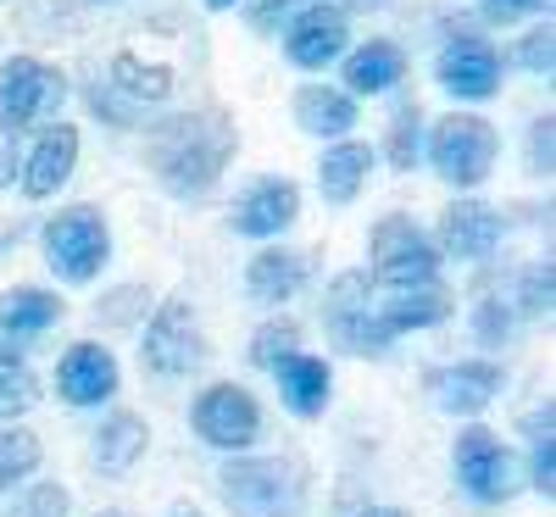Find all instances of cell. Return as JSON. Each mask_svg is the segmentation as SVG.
<instances>
[{"label": "cell", "instance_id": "obj_1", "mask_svg": "<svg viewBox=\"0 0 556 517\" xmlns=\"http://www.w3.org/2000/svg\"><path fill=\"white\" fill-rule=\"evenodd\" d=\"M240 151V134L235 117L217 112V106H195V112H173L146 134V162L162 178V190H173L178 201H195L206 196L212 184L228 173Z\"/></svg>", "mask_w": 556, "mask_h": 517}, {"label": "cell", "instance_id": "obj_2", "mask_svg": "<svg viewBox=\"0 0 556 517\" xmlns=\"http://www.w3.org/2000/svg\"><path fill=\"white\" fill-rule=\"evenodd\" d=\"M217 490L235 517H301L306 467L295 456H228L217 467Z\"/></svg>", "mask_w": 556, "mask_h": 517}, {"label": "cell", "instance_id": "obj_3", "mask_svg": "<svg viewBox=\"0 0 556 517\" xmlns=\"http://www.w3.org/2000/svg\"><path fill=\"white\" fill-rule=\"evenodd\" d=\"M495 156H501V134L479 112H451L424 134V162L451 190H479L495 173Z\"/></svg>", "mask_w": 556, "mask_h": 517}, {"label": "cell", "instance_id": "obj_4", "mask_svg": "<svg viewBox=\"0 0 556 517\" xmlns=\"http://www.w3.org/2000/svg\"><path fill=\"white\" fill-rule=\"evenodd\" d=\"M39 245L62 285H96L101 267L112 262V228H106L101 206H62L39 228Z\"/></svg>", "mask_w": 556, "mask_h": 517}, {"label": "cell", "instance_id": "obj_5", "mask_svg": "<svg viewBox=\"0 0 556 517\" xmlns=\"http://www.w3.org/2000/svg\"><path fill=\"white\" fill-rule=\"evenodd\" d=\"M323 328H329L334 351H345V356H384L395 345V335L379 317V301H374V278L362 267H345L323 290Z\"/></svg>", "mask_w": 556, "mask_h": 517}, {"label": "cell", "instance_id": "obj_6", "mask_svg": "<svg viewBox=\"0 0 556 517\" xmlns=\"http://www.w3.org/2000/svg\"><path fill=\"white\" fill-rule=\"evenodd\" d=\"M62 101H67V73L62 67L39 62V56H7L0 62V134L56 123Z\"/></svg>", "mask_w": 556, "mask_h": 517}, {"label": "cell", "instance_id": "obj_7", "mask_svg": "<svg viewBox=\"0 0 556 517\" xmlns=\"http://www.w3.org/2000/svg\"><path fill=\"white\" fill-rule=\"evenodd\" d=\"M451 474L462 484V495L479 501V506H501L513 501L523 474H518V456L501 445L495 429H484V423H468V429L456 434V451H451Z\"/></svg>", "mask_w": 556, "mask_h": 517}, {"label": "cell", "instance_id": "obj_8", "mask_svg": "<svg viewBox=\"0 0 556 517\" xmlns=\"http://www.w3.org/2000/svg\"><path fill=\"white\" fill-rule=\"evenodd\" d=\"M139 362H146L156 379H190V373L206 362V335H201V317L184 295H167L146 335H139Z\"/></svg>", "mask_w": 556, "mask_h": 517}, {"label": "cell", "instance_id": "obj_9", "mask_svg": "<svg viewBox=\"0 0 556 517\" xmlns=\"http://www.w3.org/2000/svg\"><path fill=\"white\" fill-rule=\"evenodd\" d=\"M374 285H384V290H406V285H434L440 278V251H434V240L424 228H417L406 212H390V217H379L374 223Z\"/></svg>", "mask_w": 556, "mask_h": 517}, {"label": "cell", "instance_id": "obj_10", "mask_svg": "<svg viewBox=\"0 0 556 517\" xmlns=\"http://www.w3.org/2000/svg\"><path fill=\"white\" fill-rule=\"evenodd\" d=\"M190 429L195 440H206L212 451L240 456L262 440V406L245 384H206L190 406Z\"/></svg>", "mask_w": 556, "mask_h": 517}, {"label": "cell", "instance_id": "obj_11", "mask_svg": "<svg viewBox=\"0 0 556 517\" xmlns=\"http://www.w3.org/2000/svg\"><path fill=\"white\" fill-rule=\"evenodd\" d=\"M351 51V17L334 0H306V7L285 23V62L301 73H323Z\"/></svg>", "mask_w": 556, "mask_h": 517}, {"label": "cell", "instance_id": "obj_12", "mask_svg": "<svg viewBox=\"0 0 556 517\" xmlns=\"http://www.w3.org/2000/svg\"><path fill=\"white\" fill-rule=\"evenodd\" d=\"M434 78H440V89H445L451 101L479 106V101H490L495 89H501V51H495L490 39H479V34H456V39L440 45Z\"/></svg>", "mask_w": 556, "mask_h": 517}, {"label": "cell", "instance_id": "obj_13", "mask_svg": "<svg viewBox=\"0 0 556 517\" xmlns=\"http://www.w3.org/2000/svg\"><path fill=\"white\" fill-rule=\"evenodd\" d=\"M295 217H301V184L285 178V173L251 178L245 196L235 201V212H228L240 240H278V234L295 228Z\"/></svg>", "mask_w": 556, "mask_h": 517}, {"label": "cell", "instance_id": "obj_14", "mask_svg": "<svg viewBox=\"0 0 556 517\" xmlns=\"http://www.w3.org/2000/svg\"><path fill=\"white\" fill-rule=\"evenodd\" d=\"M117 384H123L117 356H112L101 340H78V345H67L62 362H56V395H62L67 406H78V412L106 406V401L117 395Z\"/></svg>", "mask_w": 556, "mask_h": 517}, {"label": "cell", "instance_id": "obj_15", "mask_svg": "<svg viewBox=\"0 0 556 517\" xmlns=\"http://www.w3.org/2000/svg\"><path fill=\"white\" fill-rule=\"evenodd\" d=\"M501 384H506L501 362L473 356V362L434 367V373H429V401H434L445 417H479V412H490V401L501 395Z\"/></svg>", "mask_w": 556, "mask_h": 517}, {"label": "cell", "instance_id": "obj_16", "mask_svg": "<svg viewBox=\"0 0 556 517\" xmlns=\"http://www.w3.org/2000/svg\"><path fill=\"white\" fill-rule=\"evenodd\" d=\"M501 234H506V223H501V212H495L490 201L462 196V201H451L445 217H440L434 251L451 256V262H484V256L501 251Z\"/></svg>", "mask_w": 556, "mask_h": 517}, {"label": "cell", "instance_id": "obj_17", "mask_svg": "<svg viewBox=\"0 0 556 517\" xmlns=\"http://www.w3.org/2000/svg\"><path fill=\"white\" fill-rule=\"evenodd\" d=\"M78 167V128L73 123H39V139L23 156V196L28 201H51Z\"/></svg>", "mask_w": 556, "mask_h": 517}, {"label": "cell", "instance_id": "obj_18", "mask_svg": "<svg viewBox=\"0 0 556 517\" xmlns=\"http://www.w3.org/2000/svg\"><path fill=\"white\" fill-rule=\"evenodd\" d=\"M306 278H312V262H306L301 251L267 245V251H256L251 267H245V295H251L256 306H285V301H295V295L306 290Z\"/></svg>", "mask_w": 556, "mask_h": 517}, {"label": "cell", "instance_id": "obj_19", "mask_svg": "<svg viewBox=\"0 0 556 517\" xmlns=\"http://www.w3.org/2000/svg\"><path fill=\"white\" fill-rule=\"evenodd\" d=\"M456 312V301H451V290L440 285H406V290H384V301H379V317H384V328L401 340V335H424V328H440L445 317Z\"/></svg>", "mask_w": 556, "mask_h": 517}, {"label": "cell", "instance_id": "obj_20", "mask_svg": "<svg viewBox=\"0 0 556 517\" xmlns=\"http://www.w3.org/2000/svg\"><path fill=\"white\" fill-rule=\"evenodd\" d=\"M340 62H345V84H340L345 96H384L406 78V51L395 39H362Z\"/></svg>", "mask_w": 556, "mask_h": 517}, {"label": "cell", "instance_id": "obj_21", "mask_svg": "<svg viewBox=\"0 0 556 517\" xmlns=\"http://www.w3.org/2000/svg\"><path fill=\"white\" fill-rule=\"evenodd\" d=\"M273 379H278V401H285L295 417H323V406H329V395H334V367L323 356H306V351L278 362Z\"/></svg>", "mask_w": 556, "mask_h": 517}, {"label": "cell", "instance_id": "obj_22", "mask_svg": "<svg viewBox=\"0 0 556 517\" xmlns=\"http://www.w3.org/2000/svg\"><path fill=\"white\" fill-rule=\"evenodd\" d=\"M56 323H62V301L51 290L17 285V290L0 295V345L23 351V345H34L45 335V328H56Z\"/></svg>", "mask_w": 556, "mask_h": 517}, {"label": "cell", "instance_id": "obj_23", "mask_svg": "<svg viewBox=\"0 0 556 517\" xmlns=\"http://www.w3.org/2000/svg\"><path fill=\"white\" fill-rule=\"evenodd\" d=\"M295 123L312 134V139H345L351 128H356V96H345V89H334V84H301L295 89Z\"/></svg>", "mask_w": 556, "mask_h": 517}, {"label": "cell", "instance_id": "obj_24", "mask_svg": "<svg viewBox=\"0 0 556 517\" xmlns=\"http://www.w3.org/2000/svg\"><path fill=\"white\" fill-rule=\"evenodd\" d=\"M367 173H374V151H367L362 139H334V146L317 156V190L329 206H351L362 196Z\"/></svg>", "mask_w": 556, "mask_h": 517}, {"label": "cell", "instance_id": "obj_25", "mask_svg": "<svg viewBox=\"0 0 556 517\" xmlns=\"http://www.w3.org/2000/svg\"><path fill=\"white\" fill-rule=\"evenodd\" d=\"M151 445V429H146V417H134V412H112L101 429H96V474L106 479H128L139 456H146Z\"/></svg>", "mask_w": 556, "mask_h": 517}, {"label": "cell", "instance_id": "obj_26", "mask_svg": "<svg viewBox=\"0 0 556 517\" xmlns=\"http://www.w3.org/2000/svg\"><path fill=\"white\" fill-rule=\"evenodd\" d=\"M106 84L117 89V96H128L134 106H151V101H167V96H173V73L156 67V62H139V56H128V51L112 56Z\"/></svg>", "mask_w": 556, "mask_h": 517}, {"label": "cell", "instance_id": "obj_27", "mask_svg": "<svg viewBox=\"0 0 556 517\" xmlns=\"http://www.w3.org/2000/svg\"><path fill=\"white\" fill-rule=\"evenodd\" d=\"M424 134H429L424 106H417V101H401L395 117H390V128H384V162H390L395 173H412L417 162H424Z\"/></svg>", "mask_w": 556, "mask_h": 517}, {"label": "cell", "instance_id": "obj_28", "mask_svg": "<svg viewBox=\"0 0 556 517\" xmlns=\"http://www.w3.org/2000/svg\"><path fill=\"white\" fill-rule=\"evenodd\" d=\"M39 462H45V451H39V434L34 429H0V495H12L17 484H28L34 474H39Z\"/></svg>", "mask_w": 556, "mask_h": 517}, {"label": "cell", "instance_id": "obj_29", "mask_svg": "<svg viewBox=\"0 0 556 517\" xmlns=\"http://www.w3.org/2000/svg\"><path fill=\"white\" fill-rule=\"evenodd\" d=\"M523 429H529V484L551 501V495H556V429H551V401H545V412H529V417H523Z\"/></svg>", "mask_w": 556, "mask_h": 517}, {"label": "cell", "instance_id": "obj_30", "mask_svg": "<svg viewBox=\"0 0 556 517\" xmlns=\"http://www.w3.org/2000/svg\"><path fill=\"white\" fill-rule=\"evenodd\" d=\"M39 401V379H34V367L23 362V351L12 345H0V417H23L28 406Z\"/></svg>", "mask_w": 556, "mask_h": 517}, {"label": "cell", "instance_id": "obj_31", "mask_svg": "<svg viewBox=\"0 0 556 517\" xmlns=\"http://www.w3.org/2000/svg\"><path fill=\"white\" fill-rule=\"evenodd\" d=\"M295 351H301V323H290V317H273V323H262L251 335V367H262V373H273Z\"/></svg>", "mask_w": 556, "mask_h": 517}, {"label": "cell", "instance_id": "obj_32", "mask_svg": "<svg viewBox=\"0 0 556 517\" xmlns=\"http://www.w3.org/2000/svg\"><path fill=\"white\" fill-rule=\"evenodd\" d=\"M513 335H518V312H513V301L490 295V301H479V306H473V340H479L484 351L513 345Z\"/></svg>", "mask_w": 556, "mask_h": 517}, {"label": "cell", "instance_id": "obj_33", "mask_svg": "<svg viewBox=\"0 0 556 517\" xmlns=\"http://www.w3.org/2000/svg\"><path fill=\"white\" fill-rule=\"evenodd\" d=\"M551 306H556V273H551V262L523 267V273H518V301H513V312H518V317H551Z\"/></svg>", "mask_w": 556, "mask_h": 517}, {"label": "cell", "instance_id": "obj_34", "mask_svg": "<svg viewBox=\"0 0 556 517\" xmlns=\"http://www.w3.org/2000/svg\"><path fill=\"white\" fill-rule=\"evenodd\" d=\"M518 67L534 73V78H540V73L551 78V67H556V28H551V17L534 23V28L518 39Z\"/></svg>", "mask_w": 556, "mask_h": 517}, {"label": "cell", "instance_id": "obj_35", "mask_svg": "<svg viewBox=\"0 0 556 517\" xmlns=\"http://www.w3.org/2000/svg\"><path fill=\"white\" fill-rule=\"evenodd\" d=\"M89 112H96L101 123H112V128H134L139 117H146V106H134L128 96H117V89L112 84H89Z\"/></svg>", "mask_w": 556, "mask_h": 517}, {"label": "cell", "instance_id": "obj_36", "mask_svg": "<svg viewBox=\"0 0 556 517\" xmlns=\"http://www.w3.org/2000/svg\"><path fill=\"white\" fill-rule=\"evenodd\" d=\"M67 490L62 484H28L17 501H12V512L7 517H67Z\"/></svg>", "mask_w": 556, "mask_h": 517}, {"label": "cell", "instance_id": "obj_37", "mask_svg": "<svg viewBox=\"0 0 556 517\" xmlns=\"http://www.w3.org/2000/svg\"><path fill=\"white\" fill-rule=\"evenodd\" d=\"M301 7H306V0H251V7H245V23H251L256 34H278Z\"/></svg>", "mask_w": 556, "mask_h": 517}, {"label": "cell", "instance_id": "obj_38", "mask_svg": "<svg viewBox=\"0 0 556 517\" xmlns=\"http://www.w3.org/2000/svg\"><path fill=\"white\" fill-rule=\"evenodd\" d=\"M551 139H556V123H551V112L545 117H534L529 123V173L534 178H551V167H556V146H551Z\"/></svg>", "mask_w": 556, "mask_h": 517}, {"label": "cell", "instance_id": "obj_39", "mask_svg": "<svg viewBox=\"0 0 556 517\" xmlns=\"http://www.w3.org/2000/svg\"><path fill=\"white\" fill-rule=\"evenodd\" d=\"M479 12H484V23H495V28H513V23H523V17L551 12V0H479Z\"/></svg>", "mask_w": 556, "mask_h": 517}, {"label": "cell", "instance_id": "obj_40", "mask_svg": "<svg viewBox=\"0 0 556 517\" xmlns=\"http://www.w3.org/2000/svg\"><path fill=\"white\" fill-rule=\"evenodd\" d=\"M334 7H340V12L351 17V12H384L390 0H334Z\"/></svg>", "mask_w": 556, "mask_h": 517}, {"label": "cell", "instance_id": "obj_41", "mask_svg": "<svg viewBox=\"0 0 556 517\" xmlns=\"http://www.w3.org/2000/svg\"><path fill=\"white\" fill-rule=\"evenodd\" d=\"M167 517H201V506H195V501H178V506H173Z\"/></svg>", "mask_w": 556, "mask_h": 517}, {"label": "cell", "instance_id": "obj_42", "mask_svg": "<svg viewBox=\"0 0 556 517\" xmlns=\"http://www.w3.org/2000/svg\"><path fill=\"white\" fill-rule=\"evenodd\" d=\"M362 517H406V512H401V506H367Z\"/></svg>", "mask_w": 556, "mask_h": 517}, {"label": "cell", "instance_id": "obj_43", "mask_svg": "<svg viewBox=\"0 0 556 517\" xmlns=\"http://www.w3.org/2000/svg\"><path fill=\"white\" fill-rule=\"evenodd\" d=\"M201 7H206V12H235L240 0H201Z\"/></svg>", "mask_w": 556, "mask_h": 517}, {"label": "cell", "instance_id": "obj_44", "mask_svg": "<svg viewBox=\"0 0 556 517\" xmlns=\"http://www.w3.org/2000/svg\"><path fill=\"white\" fill-rule=\"evenodd\" d=\"M89 7H117V0H89Z\"/></svg>", "mask_w": 556, "mask_h": 517}, {"label": "cell", "instance_id": "obj_45", "mask_svg": "<svg viewBox=\"0 0 556 517\" xmlns=\"http://www.w3.org/2000/svg\"><path fill=\"white\" fill-rule=\"evenodd\" d=\"M0 7H7V0H0Z\"/></svg>", "mask_w": 556, "mask_h": 517}]
</instances>
